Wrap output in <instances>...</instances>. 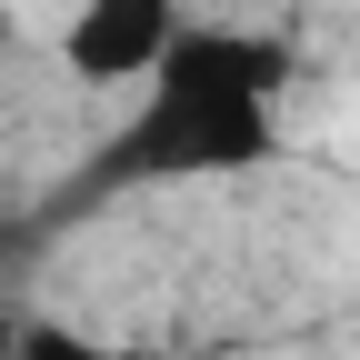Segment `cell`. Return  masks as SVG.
I'll list each match as a JSON object with an SVG mask.
<instances>
[{"label":"cell","instance_id":"6da1fadb","mask_svg":"<svg viewBox=\"0 0 360 360\" xmlns=\"http://www.w3.org/2000/svg\"><path fill=\"white\" fill-rule=\"evenodd\" d=\"M290 110V40L281 30H200L180 20L160 70L141 80V110L110 141V180H231L281 160Z\"/></svg>","mask_w":360,"mask_h":360},{"label":"cell","instance_id":"7a4b0ae2","mask_svg":"<svg viewBox=\"0 0 360 360\" xmlns=\"http://www.w3.org/2000/svg\"><path fill=\"white\" fill-rule=\"evenodd\" d=\"M180 0H70L60 11V70L80 90H141L180 40Z\"/></svg>","mask_w":360,"mask_h":360},{"label":"cell","instance_id":"3957f363","mask_svg":"<svg viewBox=\"0 0 360 360\" xmlns=\"http://www.w3.org/2000/svg\"><path fill=\"white\" fill-rule=\"evenodd\" d=\"M11 360H141V350H110V340H90L70 321H20V350Z\"/></svg>","mask_w":360,"mask_h":360},{"label":"cell","instance_id":"277c9868","mask_svg":"<svg viewBox=\"0 0 360 360\" xmlns=\"http://www.w3.org/2000/svg\"><path fill=\"white\" fill-rule=\"evenodd\" d=\"M11 350H20V310L0 300V360H11Z\"/></svg>","mask_w":360,"mask_h":360}]
</instances>
